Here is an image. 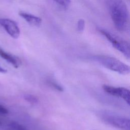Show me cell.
Segmentation results:
<instances>
[{"label":"cell","mask_w":130,"mask_h":130,"mask_svg":"<svg viewBox=\"0 0 130 130\" xmlns=\"http://www.w3.org/2000/svg\"><path fill=\"white\" fill-rule=\"evenodd\" d=\"M109 11L115 28L119 31L126 30L129 23V12L123 0H108Z\"/></svg>","instance_id":"6da1fadb"},{"label":"cell","mask_w":130,"mask_h":130,"mask_svg":"<svg viewBox=\"0 0 130 130\" xmlns=\"http://www.w3.org/2000/svg\"><path fill=\"white\" fill-rule=\"evenodd\" d=\"M94 59L104 67L121 74H127L129 72V66L119 60L106 55H96Z\"/></svg>","instance_id":"7a4b0ae2"},{"label":"cell","mask_w":130,"mask_h":130,"mask_svg":"<svg viewBox=\"0 0 130 130\" xmlns=\"http://www.w3.org/2000/svg\"><path fill=\"white\" fill-rule=\"evenodd\" d=\"M99 31L111 43L113 47L122 53L128 59L129 58L130 47L129 44L126 41L123 40L106 29L100 28Z\"/></svg>","instance_id":"3957f363"},{"label":"cell","mask_w":130,"mask_h":130,"mask_svg":"<svg viewBox=\"0 0 130 130\" xmlns=\"http://www.w3.org/2000/svg\"><path fill=\"white\" fill-rule=\"evenodd\" d=\"M103 116L104 120L112 126L121 130H130V121L128 118L111 114H106Z\"/></svg>","instance_id":"277c9868"},{"label":"cell","mask_w":130,"mask_h":130,"mask_svg":"<svg viewBox=\"0 0 130 130\" xmlns=\"http://www.w3.org/2000/svg\"><path fill=\"white\" fill-rule=\"evenodd\" d=\"M0 25L12 38L17 39L19 37L20 30L15 21L8 18H1Z\"/></svg>","instance_id":"5b68a950"},{"label":"cell","mask_w":130,"mask_h":130,"mask_svg":"<svg viewBox=\"0 0 130 130\" xmlns=\"http://www.w3.org/2000/svg\"><path fill=\"white\" fill-rule=\"evenodd\" d=\"M103 88L108 93L113 96L121 98L124 100L128 105H129L130 92L128 89L124 87H115L107 85H104Z\"/></svg>","instance_id":"8992f818"},{"label":"cell","mask_w":130,"mask_h":130,"mask_svg":"<svg viewBox=\"0 0 130 130\" xmlns=\"http://www.w3.org/2000/svg\"><path fill=\"white\" fill-rule=\"evenodd\" d=\"M19 15L28 23L33 26H39L42 23V19L34 14L24 11H20L19 12Z\"/></svg>","instance_id":"52a82bcc"},{"label":"cell","mask_w":130,"mask_h":130,"mask_svg":"<svg viewBox=\"0 0 130 130\" xmlns=\"http://www.w3.org/2000/svg\"><path fill=\"white\" fill-rule=\"evenodd\" d=\"M0 57L7 61L9 63L11 64L14 67L16 68H18L19 66L20 62L17 57L5 51L1 48H0Z\"/></svg>","instance_id":"ba28073f"},{"label":"cell","mask_w":130,"mask_h":130,"mask_svg":"<svg viewBox=\"0 0 130 130\" xmlns=\"http://www.w3.org/2000/svg\"><path fill=\"white\" fill-rule=\"evenodd\" d=\"M7 130H27L22 125L14 121H10Z\"/></svg>","instance_id":"9c48e42d"},{"label":"cell","mask_w":130,"mask_h":130,"mask_svg":"<svg viewBox=\"0 0 130 130\" xmlns=\"http://www.w3.org/2000/svg\"><path fill=\"white\" fill-rule=\"evenodd\" d=\"M9 121L0 116V130H7Z\"/></svg>","instance_id":"30bf717a"},{"label":"cell","mask_w":130,"mask_h":130,"mask_svg":"<svg viewBox=\"0 0 130 130\" xmlns=\"http://www.w3.org/2000/svg\"><path fill=\"white\" fill-rule=\"evenodd\" d=\"M58 5L60 6L61 7L67 8H68L70 4H71V0H54Z\"/></svg>","instance_id":"8fae6325"},{"label":"cell","mask_w":130,"mask_h":130,"mask_svg":"<svg viewBox=\"0 0 130 130\" xmlns=\"http://www.w3.org/2000/svg\"><path fill=\"white\" fill-rule=\"evenodd\" d=\"M85 27V21L83 19H80L77 22V28L78 31L82 32Z\"/></svg>","instance_id":"7c38bea8"},{"label":"cell","mask_w":130,"mask_h":130,"mask_svg":"<svg viewBox=\"0 0 130 130\" xmlns=\"http://www.w3.org/2000/svg\"><path fill=\"white\" fill-rule=\"evenodd\" d=\"M25 99L28 102L31 103H35L37 102V98L32 95H25Z\"/></svg>","instance_id":"4fadbf2b"},{"label":"cell","mask_w":130,"mask_h":130,"mask_svg":"<svg viewBox=\"0 0 130 130\" xmlns=\"http://www.w3.org/2000/svg\"><path fill=\"white\" fill-rule=\"evenodd\" d=\"M8 112L7 109L0 104V114H6L8 113Z\"/></svg>","instance_id":"5bb4252c"},{"label":"cell","mask_w":130,"mask_h":130,"mask_svg":"<svg viewBox=\"0 0 130 130\" xmlns=\"http://www.w3.org/2000/svg\"><path fill=\"white\" fill-rule=\"evenodd\" d=\"M7 72V70L4 69V68H3L1 65H0V73H5Z\"/></svg>","instance_id":"9a60e30c"}]
</instances>
